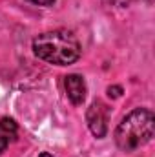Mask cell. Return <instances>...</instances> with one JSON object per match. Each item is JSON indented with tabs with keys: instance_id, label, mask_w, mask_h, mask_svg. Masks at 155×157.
Wrapping results in <instances>:
<instances>
[{
	"instance_id": "cell-5",
	"label": "cell",
	"mask_w": 155,
	"mask_h": 157,
	"mask_svg": "<svg viewBox=\"0 0 155 157\" xmlns=\"http://www.w3.org/2000/svg\"><path fill=\"white\" fill-rule=\"evenodd\" d=\"M17 133H18V126L13 119H0V154H4L7 146L17 139Z\"/></svg>"
},
{
	"instance_id": "cell-6",
	"label": "cell",
	"mask_w": 155,
	"mask_h": 157,
	"mask_svg": "<svg viewBox=\"0 0 155 157\" xmlns=\"http://www.w3.org/2000/svg\"><path fill=\"white\" fill-rule=\"evenodd\" d=\"M102 2L110 7H126L131 4V0H102Z\"/></svg>"
},
{
	"instance_id": "cell-3",
	"label": "cell",
	"mask_w": 155,
	"mask_h": 157,
	"mask_svg": "<svg viewBox=\"0 0 155 157\" xmlns=\"http://www.w3.org/2000/svg\"><path fill=\"white\" fill-rule=\"evenodd\" d=\"M108 119H110L108 104H104L99 99L89 104V108L86 112V121H88V126H89L91 133L97 139L106 137V133H108Z\"/></svg>"
},
{
	"instance_id": "cell-1",
	"label": "cell",
	"mask_w": 155,
	"mask_h": 157,
	"mask_svg": "<svg viewBox=\"0 0 155 157\" xmlns=\"http://www.w3.org/2000/svg\"><path fill=\"white\" fill-rule=\"evenodd\" d=\"M80 44L77 37L68 29H55L40 33L33 40V53L57 66H68L80 59Z\"/></svg>"
},
{
	"instance_id": "cell-4",
	"label": "cell",
	"mask_w": 155,
	"mask_h": 157,
	"mask_svg": "<svg viewBox=\"0 0 155 157\" xmlns=\"http://www.w3.org/2000/svg\"><path fill=\"white\" fill-rule=\"evenodd\" d=\"M64 86H66V93H68V99L71 101V104L80 106L86 99V93H88L84 78L77 73H71L64 78Z\"/></svg>"
},
{
	"instance_id": "cell-9",
	"label": "cell",
	"mask_w": 155,
	"mask_h": 157,
	"mask_svg": "<svg viewBox=\"0 0 155 157\" xmlns=\"http://www.w3.org/2000/svg\"><path fill=\"white\" fill-rule=\"evenodd\" d=\"M39 157H53V155H49V154H47V152H44V154H40Z\"/></svg>"
},
{
	"instance_id": "cell-2",
	"label": "cell",
	"mask_w": 155,
	"mask_h": 157,
	"mask_svg": "<svg viewBox=\"0 0 155 157\" xmlns=\"http://www.w3.org/2000/svg\"><path fill=\"white\" fill-rule=\"evenodd\" d=\"M155 117L152 110L137 108L119 122L115 130V143L122 152H135L148 144L153 137Z\"/></svg>"
},
{
	"instance_id": "cell-8",
	"label": "cell",
	"mask_w": 155,
	"mask_h": 157,
	"mask_svg": "<svg viewBox=\"0 0 155 157\" xmlns=\"http://www.w3.org/2000/svg\"><path fill=\"white\" fill-rule=\"evenodd\" d=\"M29 2H33V4H37V6H51L55 0H29Z\"/></svg>"
},
{
	"instance_id": "cell-7",
	"label": "cell",
	"mask_w": 155,
	"mask_h": 157,
	"mask_svg": "<svg viewBox=\"0 0 155 157\" xmlns=\"http://www.w3.org/2000/svg\"><path fill=\"white\" fill-rule=\"evenodd\" d=\"M108 95H110L112 99L120 97V95H122V88H120V86H110V88H108Z\"/></svg>"
}]
</instances>
